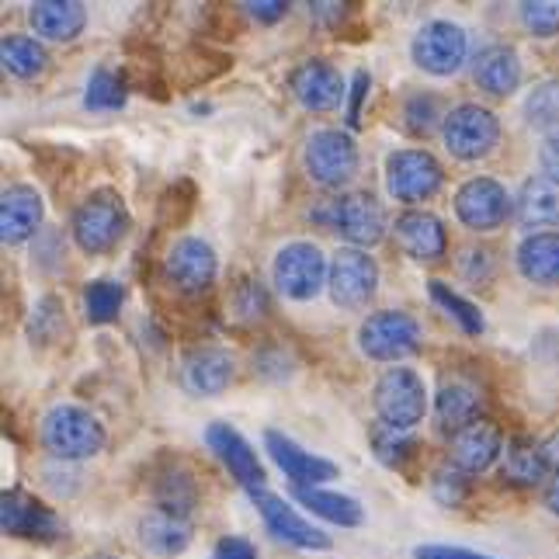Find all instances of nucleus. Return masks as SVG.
Masks as SVG:
<instances>
[{
  "mask_svg": "<svg viewBox=\"0 0 559 559\" xmlns=\"http://www.w3.org/2000/svg\"><path fill=\"white\" fill-rule=\"evenodd\" d=\"M212 559H258V549L243 535H226L216 543V549H212Z\"/></svg>",
  "mask_w": 559,
  "mask_h": 559,
  "instance_id": "nucleus-45",
  "label": "nucleus"
},
{
  "mask_svg": "<svg viewBox=\"0 0 559 559\" xmlns=\"http://www.w3.org/2000/svg\"><path fill=\"white\" fill-rule=\"evenodd\" d=\"M43 195L32 185H11L0 195V240L8 247L25 243L38 234L43 226Z\"/></svg>",
  "mask_w": 559,
  "mask_h": 559,
  "instance_id": "nucleus-24",
  "label": "nucleus"
},
{
  "mask_svg": "<svg viewBox=\"0 0 559 559\" xmlns=\"http://www.w3.org/2000/svg\"><path fill=\"white\" fill-rule=\"evenodd\" d=\"M229 310L240 323H258L264 320L267 313V293L258 278H243L237 288H234V299H229Z\"/></svg>",
  "mask_w": 559,
  "mask_h": 559,
  "instance_id": "nucleus-41",
  "label": "nucleus"
},
{
  "mask_svg": "<svg viewBox=\"0 0 559 559\" xmlns=\"http://www.w3.org/2000/svg\"><path fill=\"white\" fill-rule=\"evenodd\" d=\"M275 288L293 302H310L323 293L326 278H331V261L323 258V250L310 240L285 243L275 254Z\"/></svg>",
  "mask_w": 559,
  "mask_h": 559,
  "instance_id": "nucleus-6",
  "label": "nucleus"
},
{
  "mask_svg": "<svg viewBox=\"0 0 559 559\" xmlns=\"http://www.w3.org/2000/svg\"><path fill=\"white\" fill-rule=\"evenodd\" d=\"M150 493H153V508H160L167 514L188 518L199 508V484L195 473H191L185 462L178 459H160L153 466V479H150Z\"/></svg>",
  "mask_w": 559,
  "mask_h": 559,
  "instance_id": "nucleus-22",
  "label": "nucleus"
},
{
  "mask_svg": "<svg viewBox=\"0 0 559 559\" xmlns=\"http://www.w3.org/2000/svg\"><path fill=\"white\" fill-rule=\"evenodd\" d=\"M428 293H431V299L445 310L459 326H462V334H469V337H479L484 334V313H479V306L476 302H469L466 296H459L452 285H445L441 278H431L428 282Z\"/></svg>",
  "mask_w": 559,
  "mask_h": 559,
  "instance_id": "nucleus-36",
  "label": "nucleus"
},
{
  "mask_svg": "<svg viewBox=\"0 0 559 559\" xmlns=\"http://www.w3.org/2000/svg\"><path fill=\"white\" fill-rule=\"evenodd\" d=\"M393 237H396V247L403 250V254L417 264H435L449 254L445 223H441L428 209H407L403 216H396Z\"/></svg>",
  "mask_w": 559,
  "mask_h": 559,
  "instance_id": "nucleus-17",
  "label": "nucleus"
},
{
  "mask_svg": "<svg viewBox=\"0 0 559 559\" xmlns=\"http://www.w3.org/2000/svg\"><path fill=\"white\" fill-rule=\"evenodd\" d=\"M500 452H504V435H500V428L490 417H479L469 428H462L449 438V466H455L466 476L487 473L500 459Z\"/></svg>",
  "mask_w": 559,
  "mask_h": 559,
  "instance_id": "nucleus-18",
  "label": "nucleus"
},
{
  "mask_svg": "<svg viewBox=\"0 0 559 559\" xmlns=\"http://www.w3.org/2000/svg\"><path fill=\"white\" fill-rule=\"evenodd\" d=\"M441 136L455 160H484L500 146V119L484 105L462 102L445 111Z\"/></svg>",
  "mask_w": 559,
  "mask_h": 559,
  "instance_id": "nucleus-8",
  "label": "nucleus"
},
{
  "mask_svg": "<svg viewBox=\"0 0 559 559\" xmlns=\"http://www.w3.org/2000/svg\"><path fill=\"white\" fill-rule=\"evenodd\" d=\"M310 219L331 229V234H341L358 250L376 247L385 237V212L369 191H348V195L326 199L317 209H310Z\"/></svg>",
  "mask_w": 559,
  "mask_h": 559,
  "instance_id": "nucleus-2",
  "label": "nucleus"
},
{
  "mask_svg": "<svg viewBox=\"0 0 559 559\" xmlns=\"http://www.w3.org/2000/svg\"><path fill=\"white\" fill-rule=\"evenodd\" d=\"M514 264L525 282L556 288L559 285V234H532L518 243Z\"/></svg>",
  "mask_w": 559,
  "mask_h": 559,
  "instance_id": "nucleus-28",
  "label": "nucleus"
},
{
  "mask_svg": "<svg viewBox=\"0 0 559 559\" xmlns=\"http://www.w3.org/2000/svg\"><path fill=\"white\" fill-rule=\"evenodd\" d=\"M219 275V258L212 250L209 240L202 237H181L170 243L167 258H164V278L170 288L181 296H202L216 285Z\"/></svg>",
  "mask_w": 559,
  "mask_h": 559,
  "instance_id": "nucleus-11",
  "label": "nucleus"
},
{
  "mask_svg": "<svg viewBox=\"0 0 559 559\" xmlns=\"http://www.w3.org/2000/svg\"><path fill=\"white\" fill-rule=\"evenodd\" d=\"M205 441H209V449L216 452V459L229 469V476H234L237 484L247 490V497L267 490V473L261 466V459L237 428H229V424L216 420V424H209Z\"/></svg>",
  "mask_w": 559,
  "mask_h": 559,
  "instance_id": "nucleus-14",
  "label": "nucleus"
},
{
  "mask_svg": "<svg viewBox=\"0 0 559 559\" xmlns=\"http://www.w3.org/2000/svg\"><path fill=\"white\" fill-rule=\"evenodd\" d=\"M98 559H115V556H98Z\"/></svg>",
  "mask_w": 559,
  "mask_h": 559,
  "instance_id": "nucleus-53",
  "label": "nucleus"
},
{
  "mask_svg": "<svg viewBox=\"0 0 559 559\" xmlns=\"http://www.w3.org/2000/svg\"><path fill=\"white\" fill-rule=\"evenodd\" d=\"M414 559H493L484 552H473V549H462V546H441V543H428V546H417Z\"/></svg>",
  "mask_w": 559,
  "mask_h": 559,
  "instance_id": "nucleus-49",
  "label": "nucleus"
},
{
  "mask_svg": "<svg viewBox=\"0 0 559 559\" xmlns=\"http://www.w3.org/2000/svg\"><path fill=\"white\" fill-rule=\"evenodd\" d=\"M326 288H331V299L341 306V310H365L379 288L376 258H369V250L341 247L331 258V278H326Z\"/></svg>",
  "mask_w": 559,
  "mask_h": 559,
  "instance_id": "nucleus-12",
  "label": "nucleus"
},
{
  "mask_svg": "<svg viewBox=\"0 0 559 559\" xmlns=\"http://www.w3.org/2000/svg\"><path fill=\"white\" fill-rule=\"evenodd\" d=\"M122 302H126V288L111 278H94L84 288V313L94 326H105L111 320H119Z\"/></svg>",
  "mask_w": 559,
  "mask_h": 559,
  "instance_id": "nucleus-37",
  "label": "nucleus"
},
{
  "mask_svg": "<svg viewBox=\"0 0 559 559\" xmlns=\"http://www.w3.org/2000/svg\"><path fill=\"white\" fill-rule=\"evenodd\" d=\"M372 449L382 466H390L403 476H414V462L420 459V441L414 438V431H396V428H385V424H376Z\"/></svg>",
  "mask_w": 559,
  "mask_h": 559,
  "instance_id": "nucleus-33",
  "label": "nucleus"
},
{
  "mask_svg": "<svg viewBox=\"0 0 559 559\" xmlns=\"http://www.w3.org/2000/svg\"><path fill=\"white\" fill-rule=\"evenodd\" d=\"M0 63L17 81H35L49 67V52L32 35H4V43H0Z\"/></svg>",
  "mask_w": 559,
  "mask_h": 559,
  "instance_id": "nucleus-32",
  "label": "nucleus"
},
{
  "mask_svg": "<svg viewBox=\"0 0 559 559\" xmlns=\"http://www.w3.org/2000/svg\"><path fill=\"white\" fill-rule=\"evenodd\" d=\"M358 348L372 361H403L420 348V323L403 310L369 313L358 326Z\"/></svg>",
  "mask_w": 559,
  "mask_h": 559,
  "instance_id": "nucleus-9",
  "label": "nucleus"
},
{
  "mask_svg": "<svg viewBox=\"0 0 559 559\" xmlns=\"http://www.w3.org/2000/svg\"><path fill=\"white\" fill-rule=\"evenodd\" d=\"M229 67H234V60H229L226 52L195 43V46H188V49L178 56L175 76H178V84H181V87H199V84L216 81V76L226 73Z\"/></svg>",
  "mask_w": 559,
  "mask_h": 559,
  "instance_id": "nucleus-34",
  "label": "nucleus"
},
{
  "mask_svg": "<svg viewBox=\"0 0 559 559\" xmlns=\"http://www.w3.org/2000/svg\"><path fill=\"white\" fill-rule=\"evenodd\" d=\"M243 11L261 25H275L288 14V0H250V4H243Z\"/></svg>",
  "mask_w": 559,
  "mask_h": 559,
  "instance_id": "nucleus-48",
  "label": "nucleus"
},
{
  "mask_svg": "<svg viewBox=\"0 0 559 559\" xmlns=\"http://www.w3.org/2000/svg\"><path fill=\"white\" fill-rule=\"evenodd\" d=\"M129 81L122 70L111 67H94L87 76V91H84V108L87 111H119L129 102Z\"/></svg>",
  "mask_w": 559,
  "mask_h": 559,
  "instance_id": "nucleus-35",
  "label": "nucleus"
},
{
  "mask_svg": "<svg viewBox=\"0 0 559 559\" xmlns=\"http://www.w3.org/2000/svg\"><path fill=\"white\" fill-rule=\"evenodd\" d=\"M438 126H445V115H441V98L431 91H414L407 102H403V129L411 136H431Z\"/></svg>",
  "mask_w": 559,
  "mask_h": 559,
  "instance_id": "nucleus-39",
  "label": "nucleus"
},
{
  "mask_svg": "<svg viewBox=\"0 0 559 559\" xmlns=\"http://www.w3.org/2000/svg\"><path fill=\"white\" fill-rule=\"evenodd\" d=\"M132 226L129 205L115 188H98L73 209V240L84 254H108L115 250Z\"/></svg>",
  "mask_w": 559,
  "mask_h": 559,
  "instance_id": "nucleus-1",
  "label": "nucleus"
},
{
  "mask_svg": "<svg viewBox=\"0 0 559 559\" xmlns=\"http://www.w3.org/2000/svg\"><path fill=\"white\" fill-rule=\"evenodd\" d=\"M0 528L11 538H35V543H52L63 535V522L56 511L25 490H4L0 497Z\"/></svg>",
  "mask_w": 559,
  "mask_h": 559,
  "instance_id": "nucleus-15",
  "label": "nucleus"
},
{
  "mask_svg": "<svg viewBox=\"0 0 559 559\" xmlns=\"http://www.w3.org/2000/svg\"><path fill=\"white\" fill-rule=\"evenodd\" d=\"M28 22L38 38L49 43H73L87 25V8L81 0H35Z\"/></svg>",
  "mask_w": 559,
  "mask_h": 559,
  "instance_id": "nucleus-26",
  "label": "nucleus"
},
{
  "mask_svg": "<svg viewBox=\"0 0 559 559\" xmlns=\"http://www.w3.org/2000/svg\"><path fill=\"white\" fill-rule=\"evenodd\" d=\"M254 500V508H258V514L264 518V528L272 532L278 543H288V546H296V549H331V535L326 532H320L313 522H306V518L288 504V500H282L278 493H272V490H261V493H254L250 497Z\"/></svg>",
  "mask_w": 559,
  "mask_h": 559,
  "instance_id": "nucleus-16",
  "label": "nucleus"
},
{
  "mask_svg": "<svg viewBox=\"0 0 559 559\" xmlns=\"http://www.w3.org/2000/svg\"><path fill=\"white\" fill-rule=\"evenodd\" d=\"M514 212V202L508 188L493 178H469L455 191V216L462 226L476 229V234H490L500 229Z\"/></svg>",
  "mask_w": 559,
  "mask_h": 559,
  "instance_id": "nucleus-13",
  "label": "nucleus"
},
{
  "mask_svg": "<svg viewBox=\"0 0 559 559\" xmlns=\"http://www.w3.org/2000/svg\"><path fill=\"white\" fill-rule=\"evenodd\" d=\"M348 91H352L348 94V126H361V105H365V98H369V91H372V76L365 73V70H358L352 76Z\"/></svg>",
  "mask_w": 559,
  "mask_h": 559,
  "instance_id": "nucleus-44",
  "label": "nucleus"
},
{
  "mask_svg": "<svg viewBox=\"0 0 559 559\" xmlns=\"http://www.w3.org/2000/svg\"><path fill=\"white\" fill-rule=\"evenodd\" d=\"M445 185V167L428 150H393L385 157V191L403 205L431 202Z\"/></svg>",
  "mask_w": 559,
  "mask_h": 559,
  "instance_id": "nucleus-7",
  "label": "nucleus"
},
{
  "mask_svg": "<svg viewBox=\"0 0 559 559\" xmlns=\"http://www.w3.org/2000/svg\"><path fill=\"white\" fill-rule=\"evenodd\" d=\"M518 14L535 38L559 35V0H525V4H518Z\"/></svg>",
  "mask_w": 559,
  "mask_h": 559,
  "instance_id": "nucleus-42",
  "label": "nucleus"
},
{
  "mask_svg": "<svg viewBox=\"0 0 559 559\" xmlns=\"http://www.w3.org/2000/svg\"><path fill=\"white\" fill-rule=\"evenodd\" d=\"M140 543L153 556L175 559L191 543V522H188V518H178V514H167L160 508H153V511L143 514V522H140Z\"/></svg>",
  "mask_w": 559,
  "mask_h": 559,
  "instance_id": "nucleus-29",
  "label": "nucleus"
},
{
  "mask_svg": "<svg viewBox=\"0 0 559 559\" xmlns=\"http://www.w3.org/2000/svg\"><path fill=\"white\" fill-rule=\"evenodd\" d=\"M543 449H546V459H549V466H556V469H559V431H556V435H552V438L546 441Z\"/></svg>",
  "mask_w": 559,
  "mask_h": 559,
  "instance_id": "nucleus-52",
  "label": "nucleus"
},
{
  "mask_svg": "<svg viewBox=\"0 0 559 559\" xmlns=\"http://www.w3.org/2000/svg\"><path fill=\"white\" fill-rule=\"evenodd\" d=\"M493 272V258H490V250H466L462 254V275H466L469 282H487Z\"/></svg>",
  "mask_w": 559,
  "mask_h": 559,
  "instance_id": "nucleus-46",
  "label": "nucleus"
},
{
  "mask_svg": "<svg viewBox=\"0 0 559 559\" xmlns=\"http://www.w3.org/2000/svg\"><path fill=\"white\" fill-rule=\"evenodd\" d=\"M302 167L320 188H344L358 175V146L344 129H317L302 150Z\"/></svg>",
  "mask_w": 559,
  "mask_h": 559,
  "instance_id": "nucleus-5",
  "label": "nucleus"
},
{
  "mask_svg": "<svg viewBox=\"0 0 559 559\" xmlns=\"http://www.w3.org/2000/svg\"><path fill=\"white\" fill-rule=\"evenodd\" d=\"M411 56L424 73L452 76L462 70V63H466V56H469V35L462 25L445 22V17H435V22L417 28L414 43H411Z\"/></svg>",
  "mask_w": 559,
  "mask_h": 559,
  "instance_id": "nucleus-10",
  "label": "nucleus"
},
{
  "mask_svg": "<svg viewBox=\"0 0 559 559\" xmlns=\"http://www.w3.org/2000/svg\"><path fill=\"white\" fill-rule=\"evenodd\" d=\"M546 508L559 518V469L552 473V479H549V487H546Z\"/></svg>",
  "mask_w": 559,
  "mask_h": 559,
  "instance_id": "nucleus-51",
  "label": "nucleus"
},
{
  "mask_svg": "<svg viewBox=\"0 0 559 559\" xmlns=\"http://www.w3.org/2000/svg\"><path fill=\"white\" fill-rule=\"evenodd\" d=\"M105 424L94 417L87 407L76 403H56V407L43 417V445L52 459L63 462H81L105 449Z\"/></svg>",
  "mask_w": 559,
  "mask_h": 559,
  "instance_id": "nucleus-3",
  "label": "nucleus"
},
{
  "mask_svg": "<svg viewBox=\"0 0 559 559\" xmlns=\"http://www.w3.org/2000/svg\"><path fill=\"white\" fill-rule=\"evenodd\" d=\"M473 81L479 91L493 94V98H508L522 87V56L511 46H487L473 60Z\"/></svg>",
  "mask_w": 559,
  "mask_h": 559,
  "instance_id": "nucleus-25",
  "label": "nucleus"
},
{
  "mask_svg": "<svg viewBox=\"0 0 559 559\" xmlns=\"http://www.w3.org/2000/svg\"><path fill=\"white\" fill-rule=\"evenodd\" d=\"M199 205V188L191 178H178L175 185L164 188L160 205H157V223L164 229H178L191 219V212Z\"/></svg>",
  "mask_w": 559,
  "mask_h": 559,
  "instance_id": "nucleus-38",
  "label": "nucleus"
},
{
  "mask_svg": "<svg viewBox=\"0 0 559 559\" xmlns=\"http://www.w3.org/2000/svg\"><path fill=\"white\" fill-rule=\"evenodd\" d=\"M549 473V459L546 449L538 445L528 435H514L504 441V452H500V476L514 487H538Z\"/></svg>",
  "mask_w": 559,
  "mask_h": 559,
  "instance_id": "nucleus-27",
  "label": "nucleus"
},
{
  "mask_svg": "<svg viewBox=\"0 0 559 559\" xmlns=\"http://www.w3.org/2000/svg\"><path fill=\"white\" fill-rule=\"evenodd\" d=\"M310 8H313L317 25H323V28H341L344 17H348V8L352 4H337V0H320V4H310Z\"/></svg>",
  "mask_w": 559,
  "mask_h": 559,
  "instance_id": "nucleus-50",
  "label": "nucleus"
},
{
  "mask_svg": "<svg viewBox=\"0 0 559 559\" xmlns=\"http://www.w3.org/2000/svg\"><path fill=\"white\" fill-rule=\"evenodd\" d=\"M296 500L302 508H310L313 514L326 518V522L341 525V528H355L365 522V511L355 497H344V493L323 490V487H296Z\"/></svg>",
  "mask_w": 559,
  "mask_h": 559,
  "instance_id": "nucleus-31",
  "label": "nucleus"
},
{
  "mask_svg": "<svg viewBox=\"0 0 559 559\" xmlns=\"http://www.w3.org/2000/svg\"><path fill=\"white\" fill-rule=\"evenodd\" d=\"M473 484L466 473H459L455 466H441L431 479V497L438 500L441 508H462L466 504Z\"/></svg>",
  "mask_w": 559,
  "mask_h": 559,
  "instance_id": "nucleus-43",
  "label": "nucleus"
},
{
  "mask_svg": "<svg viewBox=\"0 0 559 559\" xmlns=\"http://www.w3.org/2000/svg\"><path fill=\"white\" fill-rule=\"evenodd\" d=\"M181 379L185 390L195 396H219L226 393L237 379V361L226 348L216 344H202V348H191L181 361Z\"/></svg>",
  "mask_w": 559,
  "mask_h": 559,
  "instance_id": "nucleus-20",
  "label": "nucleus"
},
{
  "mask_svg": "<svg viewBox=\"0 0 559 559\" xmlns=\"http://www.w3.org/2000/svg\"><path fill=\"white\" fill-rule=\"evenodd\" d=\"M372 407L379 424H385V428L414 431L424 420V414H428V385H424L420 372L396 365V369H385L376 379Z\"/></svg>",
  "mask_w": 559,
  "mask_h": 559,
  "instance_id": "nucleus-4",
  "label": "nucleus"
},
{
  "mask_svg": "<svg viewBox=\"0 0 559 559\" xmlns=\"http://www.w3.org/2000/svg\"><path fill=\"white\" fill-rule=\"evenodd\" d=\"M514 216L525 229H556L559 226V185L535 175L522 185L514 199Z\"/></svg>",
  "mask_w": 559,
  "mask_h": 559,
  "instance_id": "nucleus-30",
  "label": "nucleus"
},
{
  "mask_svg": "<svg viewBox=\"0 0 559 559\" xmlns=\"http://www.w3.org/2000/svg\"><path fill=\"white\" fill-rule=\"evenodd\" d=\"M538 167H543V178L559 185V129L546 132L543 146H538Z\"/></svg>",
  "mask_w": 559,
  "mask_h": 559,
  "instance_id": "nucleus-47",
  "label": "nucleus"
},
{
  "mask_svg": "<svg viewBox=\"0 0 559 559\" xmlns=\"http://www.w3.org/2000/svg\"><path fill=\"white\" fill-rule=\"evenodd\" d=\"M288 91H293V98L306 108V111H334L341 108L344 94V76L334 63L326 60H306L293 70L288 76Z\"/></svg>",
  "mask_w": 559,
  "mask_h": 559,
  "instance_id": "nucleus-19",
  "label": "nucleus"
},
{
  "mask_svg": "<svg viewBox=\"0 0 559 559\" xmlns=\"http://www.w3.org/2000/svg\"><path fill=\"white\" fill-rule=\"evenodd\" d=\"M525 122L532 129H559V76L532 87V94L525 98Z\"/></svg>",
  "mask_w": 559,
  "mask_h": 559,
  "instance_id": "nucleus-40",
  "label": "nucleus"
},
{
  "mask_svg": "<svg viewBox=\"0 0 559 559\" xmlns=\"http://www.w3.org/2000/svg\"><path fill=\"white\" fill-rule=\"evenodd\" d=\"M484 417V390L466 376H445L435 396V420L449 438Z\"/></svg>",
  "mask_w": 559,
  "mask_h": 559,
  "instance_id": "nucleus-23",
  "label": "nucleus"
},
{
  "mask_svg": "<svg viewBox=\"0 0 559 559\" xmlns=\"http://www.w3.org/2000/svg\"><path fill=\"white\" fill-rule=\"evenodd\" d=\"M264 449L275 459V466L293 479L296 487H320V484H326V479H337V466L331 459L306 452L302 445H296V441L282 431H267Z\"/></svg>",
  "mask_w": 559,
  "mask_h": 559,
  "instance_id": "nucleus-21",
  "label": "nucleus"
}]
</instances>
